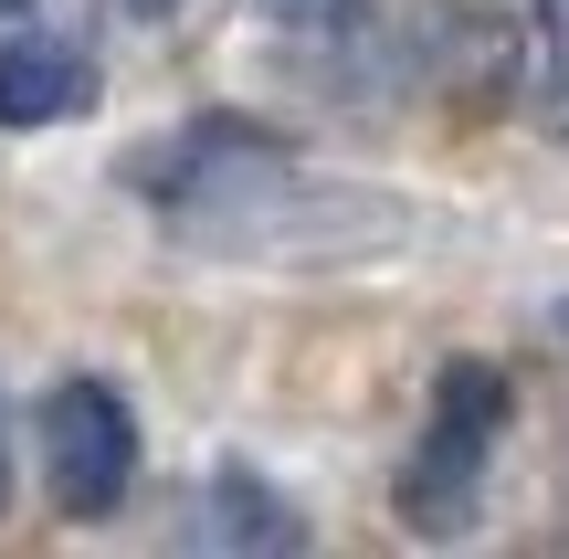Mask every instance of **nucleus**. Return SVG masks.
Listing matches in <instances>:
<instances>
[{"label":"nucleus","mask_w":569,"mask_h":559,"mask_svg":"<svg viewBox=\"0 0 569 559\" xmlns=\"http://www.w3.org/2000/svg\"><path fill=\"white\" fill-rule=\"evenodd\" d=\"M127 180L190 232V243H222V253H359L390 243L401 211L369 201V190L317 180L306 159H284L264 127L243 117H211V127H169V148H148Z\"/></svg>","instance_id":"obj_1"},{"label":"nucleus","mask_w":569,"mask_h":559,"mask_svg":"<svg viewBox=\"0 0 569 559\" xmlns=\"http://www.w3.org/2000/svg\"><path fill=\"white\" fill-rule=\"evenodd\" d=\"M496 433H507V370H496V359H453V370L432 380L422 443H411L401 518H411V528H465V518H475V486H486Z\"/></svg>","instance_id":"obj_2"},{"label":"nucleus","mask_w":569,"mask_h":559,"mask_svg":"<svg viewBox=\"0 0 569 559\" xmlns=\"http://www.w3.org/2000/svg\"><path fill=\"white\" fill-rule=\"evenodd\" d=\"M42 486H53L63 518H117L127 486H138V412H127L117 380L74 370L42 391Z\"/></svg>","instance_id":"obj_3"},{"label":"nucleus","mask_w":569,"mask_h":559,"mask_svg":"<svg viewBox=\"0 0 569 559\" xmlns=\"http://www.w3.org/2000/svg\"><path fill=\"white\" fill-rule=\"evenodd\" d=\"M96 106V63L74 42L42 32H0V127H63Z\"/></svg>","instance_id":"obj_4"},{"label":"nucleus","mask_w":569,"mask_h":559,"mask_svg":"<svg viewBox=\"0 0 569 559\" xmlns=\"http://www.w3.org/2000/svg\"><path fill=\"white\" fill-rule=\"evenodd\" d=\"M201 528H222V539H253V549H296V539H306V528H296V507H274L253 465H222V476H211Z\"/></svg>","instance_id":"obj_5"},{"label":"nucleus","mask_w":569,"mask_h":559,"mask_svg":"<svg viewBox=\"0 0 569 559\" xmlns=\"http://www.w3.org/2000/svg\"><path fill=\"white\" fill-rule=\"evenodd\" d=\"M274 21H317V11H338V0H264Z\"/></svg>","instance_id":"obj_6"},{"label":"nucleus","mask_w":569,"mask_h":559,"mask_svg":"<svg viewBox=\"0 0 569 559\" xmlns=\"http://www.w3.org/2000/svg\"><path fill=\"white\" fill-rule=\"evenodd\" d=\"M117 11H138V21H159V11H180V0H117Z\"/></svg>","instance_id":"obj_7"},{"label":"nucleus","mask_w":569,"mask_h":559,"mask_svg":"<svg viewBox=\"0 0 569 559\" xmlns=\"http://www.w3.org/2000/svg\"><path fill=\"white\" fill-rule=\"evenodd\" d=\"M0 507H11V455H0Z\"/></svg>","instance_id":"obj_8"},{"label":"nucleus","mask_w":569,"mask_h":559,"mask_svg":"<svg viewBox=\"0 0 569 559\" xmlns=\"http://www.w3.org/2000/svg\"><path fill=\"white\" fill-rule=\"evenodd\" d=\"M559 328H569V296H559Z\"/></svg>","instance_id":"obj_9"},{"label":"nucleus","mask_w":569,"mask_h":559,"mask_svg":"<svg viewBox=\"0 0 569 559\" xmlns=\"http://www.w3.org/2000/svg\"><path fill=\"white\" fill-rule=\"evenodd\" d=\"M0 11H11V0H0Z\"/></svg>","instance_id":"obj_10"}]
</instances>
